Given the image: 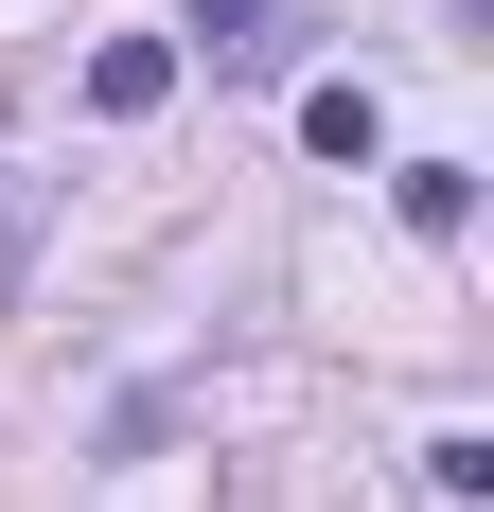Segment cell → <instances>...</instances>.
<instances>
[{
    "instance_id": "2",
    "label": "cell",
    "mask_w": 494,
    "mask_h": 512,
    "mask_svg": "<svg viewBox=\"0 0 494 512\" xmlns=\"http://www.w3.org/2000/svg\"><path fill=\"white\" fill-rule=\"evenodd\" d=\"M159 89H177V36H106L89 53V106H106V124H142Z\"/></svg>"
},
{
    "instance_id": "3",
    "label": "cell",
    "mask_w": 494,
    "mask_h": 512,
    "mask_svg": "<svg viewBox=\"0 0 494 512\" xmlns=\"http://www.w3.org/2000/svg\"><path fill=\"white\" fill-rule=\"evenodd\" d=\"M300 142H318V159H371V142H389V106L336 71V89H300Z\"/></svg>"
},
{
    "instance_id": "1",
    "label": "cell",
    "mask_w": 494,
    "mask_h": 512,
    "mask_svg": "<svg viewBox=\"0 0 494 512\" xmlns=\"http://www.w3.org/2000/svg\"><path fill=\"white\" fill-rule=\"evenodd\" d=\"M195 53H212V71H283L300 18H283V0H195Z\"/></svg>"
}]
</instances>
